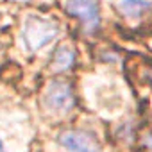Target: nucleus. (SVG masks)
Wrapping results in <instances>:
<instances>
[{
    "label": "nucleus",
    "instance_id": "nucleus-1",
    "mask_svg": "<svg viewBox=\"0 0 152 152\" xmlns=\"http://www.w3.org/2000/svg\"><path fill=\"white\" fill-rule=\"evenodd\" d=\"M59 32V27L54 20L32 16L27 20L23 27V41L31 52H36L43 47H47Z\"/></svg>",
    "mask_w": 152,
    "mask_h": 152
},
{
    "label": "nucleus",
    "instance_id": "nucleus-2",
    "mask_svg": "<svg viewBox=\"0 0 152 152\" xmlns=\"http://www.w3.org/2000/svg\"><path fill=\"white\" fill-rule=\"evenodd\" d=\"M64 9L68 15L79 18L86 32H95L100 25V11L97 0H66Z\"/></svg>",
    "mask_w": 152,
    "mask_h": 152
},
{
    "label": "nucleus",
    "instance_id": "nucleus-3",
    "mask_svg": "<svg viewBox=\"0 0 152 152\" xmlns=\"http://www.w3.org/2000/svg\"><path fill=\"white\" fill-rule=\"evenodd\" d=\"M45 102L54 111H68L73 102V90L66 81H52L45 91Z\"/></svg>",
    "mask_w": 152,
    "mask_h": 152
},
{
    "label": "nucleus",
    "instance_id": "nucleus-4",
    "mask_svg": "<svg viewBox=\"0 0 152 152\" xmlns=\"http://www.w3.org/2000/svg\"><path fill=\"white\" fill-rule=\"evenodd\" d=\"M59 141L72 152H100V147L95 136L86 131H77V129L64 131L61 132Z\"/></svg>",
    "mask_w": 152,
    "mask_h": 152
},
{
    "label": "nucleus",
    "instance_id": "nucleus-5",
    "mask_svg": "<svg viewBox=\"0 0 152 152\" xmlns=\"http://www.w3.org/2000/svg\"><path fill=\"white\" fill-rule=\"evenodd\" d=\"M118 9L127 18H141L152 11V0H120Z\"/></svg>",
    "mask_w": 152,
    "mask_h": 152
},
{
    "label": "nucleus",
    "instance_id": "nucleus-6",
    "mask_svg": "<svg viewBox=\"0 0 152 152\" xmlns=\"http://www.w3.org/2000/svg\"><path fill=\"white\" fill-rule=\"evenodd\" d=\"M75 61V52L68 47V45H61L56 48L54 57H52V68L56 72H66L68 68H72Z\"/></svg>",
    "mask_w": 152,
    "mask_h": 152
},
{
    "label": "nucleus",
    "instance_id": "nucleus-7",
    "mask_svg": "<svg viewBox=\"0 0 152 152\" xmlns=\"http://www.w3.org/2000/svg\"><path fill=\"white\" fill-rule=\"evenodd\" d=\"M145 145H147L148 148H152V136H147V138H145Z\"/></svg>",
    "mask_w": 152,
    "mask_h": 152
},
{
    "label": "nucleus",
    "instance_id": "nucleus-8",
    "mask_svg": "<svg viewBox=\"0 0 152 152\" xmlns=\"http://www.w3.org/2000/svg\"><path fill=\"white\" fill-rule=\"evenodd\" d=\"M147 79H148V81H150V84H152V68L147 72Z\"/></svg>",
    "mask_w": 152,
    "mask_h": 152
},
{
    "label": "nucleus",
    "instance_id": "nucleus-9",
    "mask_svg": "<svg viewBox=\"0 0 152 152\" xmlns=\"http://www.w3.org/2000/svg\"><path fill=\"white\" fill-rule=\"evenodd\" d=\"M0 152H6V150H4V147H2V141H0Z\"/></svg>",
    "mask_w": 152,
    "mask_h": 152
}]
</instances>
